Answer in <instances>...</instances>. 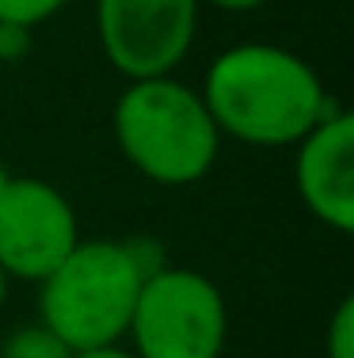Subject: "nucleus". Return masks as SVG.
Instances as JSON below:
<instances>
[{
  "mask_svg": "<svg viewBox=\"0 0 354 358\" xmlns=\"http://www.w3.org/2000/svg\"><path fill=\"white\" fill-rule=\"evenodd\" d=\"M202 103L217 134L256 149L297 145L335 103L301 54L271 42H240L209 62Z\"/></svg>",
  "mask_w": 354,
  "mask_h": 358,
  "instance_id": "1",
  "label": "nucleus"
},
{
  "mask_svg": "<svg viewBox=\"0 0 354 358\" xmlns=\"http://www.w3.org/2000/svg\"><path fill=\"white\" fill-rule=\"evenodd\" d=\"M8 179H12V176H8V172H4V164H0V191L8 187Z\"/></svg>",
  "mask_w": 354,
  "mask_h": 358,
  "instance_id": "14",
  "label": "nucleus"
},
{
  "mask_svg": "<svg viewBox=\"0 0 354 358\" xmlns=\"http://www.w3.org/2000/svg\"><path fill=\"white\" fill-rule=\"evenodd\" d=\"M8 282H12V278L0 271V309H4V301H8Z\"/></svg>",
  "mask_w": 354,
  "mask_h": 358,
  "instance_id": "13",
  "label": "nucleus"
},
{
  "mask_svg": "<svg viewBox=\"0 0 354 358\" xmlns=\"http://www.w3.org/2000/svg\"><path fill=\"white\" fill-rule=\"evenodd\" d=\"M69 0H0V23L4 27H23L35 31L38 23L54 20Z\"/></svg>",
  "mask_w": 354,
  "mask_h": 358,
  "instance_id": "9",
  "label": "nucleus"
},
{
  "mask_svg": "<svg viewBox=\"0 0 354 358\" xmlns=\"http://www.w3.org/2000/svg\"><path fill=\"white\" fill-rule=\"evenodd\" d=\"M293 183L305 210L335 233L354 229V115L332 107L297 141Z\"/></svg>",
  "mask_w": 354,
  "mask_h": 358,
  "instance_id": "7",
  "label": "nucleus"
},
{
  "mask_svg": "<svg viewBox=\"0 0 354 358\" xmlns=\"http://www.w3.org/2000/svg\"><path fill=\"white\" fill-rule=\"evenodd\" d=\"M126 336L138 358H221L229 305L202 271L168 263L145 278Z\"/></svg>",
  "mask_w": 354,
  "mask_h": 358,
  "instance_id": "4",
  "label": "nucleus"
},
{
  "mask_svg": "<svg viewBox=\"0 0 354 358\" xmlns=\"http://www.w3.org/2000/svg\"><path fill=\"white\" fill-rule=\"evenodd\" d=\"M80 244L69 199L46 179L12 176L0 191V271L20 282H42Z\"/></svg>",
  "mask_w": 354,
  "mask_h": 358,
  "instance_id": "6",
  "label": "nucleus"
},
{
  "mask_svg": "<svg viewBox=\"0 0 354 358\" xmlns=\"http://www.w3.org/2000/svg\"><path fill=\"white\" fill-rule=\"evenodd\" d=\"M160 267H168V259L153 236L80 241L38 282V320L73 351L115 347L130 331L145 278Z\"/></svg>",
  "mask_w": 354,
  "mask_h": 358,
  "instance_id": "2",
  "label": "nucleus"
},
{
  "mask_svg": "<svg viewBox=\"0 0 354 358\" xmlns=\"http://www.w3.org/2000/svg\"><path fill=\"white\" fill-rule=\"evenodd\" d=\"M324 355L354 358V297H343L335 305V317L327 324V339H324Z\"/></svg>",
  "mask_w": 354,
  "mask_h": 358,
  "instance_id": "10",
  "label": "nucleus"
},
{
  "mask_svg": "<svg viewBox=\"0 0 354 358\" xmlns=\"http://www.w3.org/2000/svg\"><path fill=\"white\" fill-rule=\"evenodd\" d=\"M111 126L122 157L160 187H187L206 179L221 149V134L198 88L175 76L130 80L115 103Z\"/></svg>",
  "mask_w": 354,
  "mask_h": 358,
  "instance_id": "3",
  "label": "nucleus"
},
{
  "mask_svg": "<svg viewBox=\"0 0 354 358\" xmlns=\"http://www.w3.org/2000/svg\"><path fill=\"white\" fill-rule=\"evenodd\" d=\"M73 355L77 351L61 336H54L42 320L8 331V339L0 343V358H73Z\"/></svg>",
  "mask_w": 354,
  "mask_h": 358,
  "instance_id": "8",
  "label": "nucleus"
},
{
  "mask_svg": "<svg viewBox=\"0 0 354 358\" xmlns=\"http://www.w3.org/2000/svg\"><path fill=\"white\" fill-rule=\"evenodd\" d=\"M73 358H138L133 351H122V347H91V351H77Z\"/></svg>",
  "mask_w": 354,
  "mask_h": 358,
  "instance_id": "12",
  "label": "nucleus"
},
{
  "mask_svg": "<svg viewBox=\"0 0 354 358\" xmlns=\"http://www.w3.org/2000/svg\"><path fill=\"white\" fill-rule=\"evenodd\" d=\"M198 4H209V8H217V12L240 15V12H256V8H263L267 0H198Z\"/></svg>",
  "mask_w": 354,
  "mask_h": 358,
  "instance_id": "11",
  "label": "nucleus"
},
{
  "mask_svg": "<svg viewBox=\"0 0 354 358\" xmlns=\"http://www.w3.org/2000/svg\"><path fill=\"white\" fill-rule=\"evenodd\" d=\"M198 0H96L103 57L126 80L172 76L198 35Z\"/></svg>",
  "mask_w": 354,
  "mask_h": 358,
  "instance_id": "5",
  "label": "nucleus"
}]
</instances>
